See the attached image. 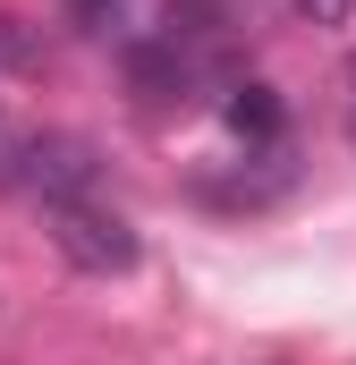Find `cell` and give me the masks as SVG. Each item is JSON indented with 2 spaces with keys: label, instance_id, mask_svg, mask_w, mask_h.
I'll list each match as a JSON object with an SVG mask.
<instances>
[{
  "label": "cell",
  "instance_id": "obj_1",
  "mask_svg": "<svg viewBox=\"0 0 356 365\" xmlns=\"http://www.w3.org/2000/svg\"><path fill=\"white\" fill-rule=\"evenodd\" d=\"M43 221H51V247H60L77 272H93V280L136 272V255H145V247H136V230H127L110 204H93V195H85V204H51Z\"/></svg>",
  "mask_w": 356,
  "mask_h": 365
},
{
  "label": "cell",
  "instance_id": "obj_2",
  "mask_svg": "<svg viewBox=\"0 0 356 365\" xmlns=\"http://www.w3.org/2000/svg\"><path fill=\"white\" fill-rule=\"evenodd\" d=\"M102 187V153L85 136H34L26 128V153H17V195H34L43 212L51 204H85Z\"/></svg>",
  "mask_w": 356,
  "mask_h": 365
},
{
  "label": "cell",
  "instance_id": "obj_3",
  "mask_svg": "<svg viewBox=\"0 0 356 365\" xmlns=\"http://www.w3.org/2000/svg\"><path fill=\"white\" fill-rule=\"evenodd\" d=\"M221 119H229V136H238L246 153H263V145L288 136V102H280V86H263V77L221 86Z\"/></svg>",
  "mask_w": 356,
  "mask_h": 365
},
{
  "label": "cell",
  "instance_id": "obj_4",
  "mask_svg": "<svg viewBox=\"0 0 356 365\" xmlns=\"http://www.w3.org/2000/svg\"><path fill=\"white\" fill-rule=\"evenodd\" d=\"M43 60H51L43 26L17 17V9H0V77H43Z\"/></svg>",
  "mask_w": 356,
  "mask_h": 365
},
{
  "label": "cell",
  "instance_id": "obj_5",
  "mask_svg": "<svg viewBox=\"0 0 356 365\" xmlns=\"http://www.w3.org/2000/svg\"><path fill=\"white\" fill-rule=\"evenodd\" d=\"M17 153H26V128L0 110V187H17Z\"/></svg>",
  "mask_w": 356,
  "mask_h": 365
},
{
  "label": "cell",
  "instance_id": "obj_6",
  "mask_svg": "<svg viewBox=\"0 0 356 365\" xmlns=\"http://www.w3.org/2000/svg\"><path fill=\"white\" fill-rule=\"evenodd\" d=\"M288 9H297L305 26H348L356 17V0H288Z\"/></svg>",
  "mask_w": 356,
  "mask_h": 365
},
{
  "label": "cell",
  "instance_id": "obj_7",
  "mask_svg": "<svg viewBox=\"0 0 356 365\" xmlns=\"http://www.w3.org/2000/svg\"><path fill=\"white\" fill-rule=\"evenodd\" d=\"M110 17H119V0H68V26H77V34H102Z\"/></svg>",
  "mask_w": 356,
  "mask_h": 365
},
{
  "label": "cell",
  "instance_id": "obj_8",
  "mask_svg": "<svg viewBox=\"0 0 356 365\" xmlns=\"http://www.w3.org/2000/svg\"><path fill=\"white\" fill-rule=\"evenodd\" d=\"M348 145H356V68H348Z\"/></svg>",
  "mask_w": 356,
  "mask_h": 365
}]
</instances>
